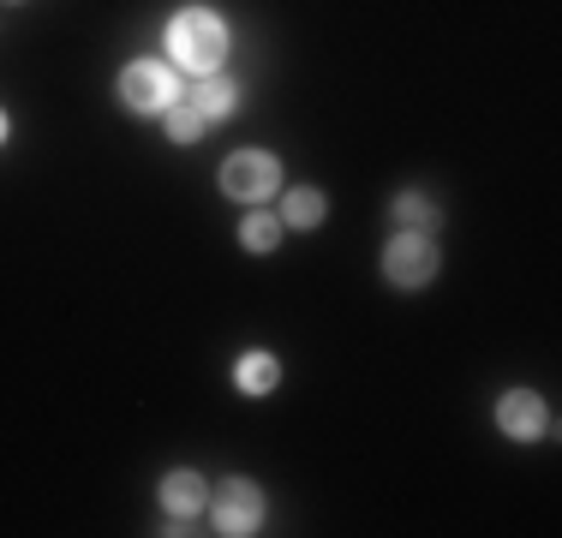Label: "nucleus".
Listing matches in <instances>:
<instances>
[{
	"mask_svg": "<svg viewBox=\"0 0 562 538\" xmlns=\"http://www.w3.org/2000/svg\"><path fill=\"white\" fill-rule=\"evenodd\" d=\"M222 192L234 204H263V198L281 192V161L270 150H239L222 161Z\"/></svg>",
	"mask_w": 562,
	"mask_h": 538,
	"instance_id": "f03ea898",
	"label": "nucleus"
},
{
	"mask_svg": "<svg viewBox=\"0 0 562 538\" xmlns=\"http://www.w3.org/2000/svg\"><path fill=\"white\" fill-rule=\"evenodd\" d=\"M162 508H168V515H198V508H204V479L186 473V467H180V473H168L162 479Z\"/></svg>",
	"mask_w": 562,
	"mask_h": 538,
	"instance_id": "1a4fd4ad",
	"label": "nucleus"
},
{
	"mask_svg": "<svg viewBox=\"0 0 562 538\" xmlns=\"http://www.w3.org/2000/svg\"><path fill=\"white\" fill-rule=\"evenodd\" d=\"M437 264H443L437 239L413 234V227H401V234L390 239V251H383V276H390L395 288H425V281L437 276Z\"/></svg>",
	"mask_w": 562,
	"mask_h": 538,
	"instance_id": "20e7f679",
	"label": "nucleus"
},
{
	"mask_svg": "<svg viewBox=\"0 0 562 538\" xmlns=\"http://www.w3.org/2000/svg\"><path fill=\"white\" fill-rule=\"evenodd\" d=\"M198 132H204V114H198L192 102H173V108H168V138H173V144H192Z\"/></svg>",
	"mask_w": 562,
	"mask_h": 538,
	"instance_id": "ddd939ff",
	"label": "nucleus"
},
{
	"mask_svg": "<svg viewBox=\"0 0 562 538\" xmlns=\"http://www.w3.org/2000/svg\"><path fill=\"white\" fill-rule=\"evenodd\" d=\"M395 222H401V227H413V234H431V227L443 222V210H437V198H431V192H419V186H413V192H401V198H395Z\"/></svg>",
	"mask_w": 562,
	"mask_h": 538,
	"instance_id": "9d476101",
	"label": "nucleus"
},
{
	"mask_svg": "<svg viewBox=\"0 0 562 538\" xmlns=\"http://www.w3.org/2000/svg\"><path fill=\"white\" fill-rule=\"evenodd\" d=\"M120 102H126L132 114H168V108L180 102V85H173V72L162 60H132L126 72H120Z\"/></svg>",
	"mask_w": 562,
	"mask_h": 538,
	"instance_id": "7ed1b4c3",
	"label": "nucleus"
},
{
	"mask_svg": "<svg viewBox=\"0 0 562 538\" xmlns=\"http://www.w3.org/2000/svg\"><path fill=\"white\" fill-rule=\"evenodd\" d=\"M168 48H173V66L204 78V72H216L222 54H227V24L204 7H186L180 19L168 24Z\"/></svg>",
	"mask_w": 562,
	"mask_h": 538,
	"instance_id": "f257e3e1",
	"label": "nucleus"
},
{
	"mask_svg": "<svg viewBox=\"0 0 562 538\" xmlns=\"http://www.w3.org/2000/svg\"><path fill=\"white\" fill-rule=\"evenodd\" d=\"M0 144H7V114H0Z\"/></svg>",
	"mask_w": 562,
	"mask_h": 538,
	"instance_id": "4468645a",
	"label": "nucleus"
},
{
	"mask_svg": "<svg viewBox=\"0 0 562 538\" xmlns=\"http://www.w3.org/2000/svg\"><path fill=\"white\" fill-rule=\"evenodd\" d=\"M324 222V192L317 186H293L288 210H281V227H317Z\"/></svg>",
	"mask_w": 562,
	"mask_h": 538,
	"instance_id": "9b49d317",
	"label": "nucleus"
},
{
	"mask_svg": "<svg viewBox=\"0 0 562 538\" xmlns=\"http://www.w3.org/2000/svg\"><path fill=\"white\" fill-rule=\"evenodd\" d=\"M192 108H198L204 120L234 114V108H239V85H227L222 72H204V78H198V90H192Z\"/></svg>",
	"mask_w": 562,
	"mask_h": 538,
	"instance_id": "0eeeda50",
	"label": "nucleus"
},
{
	"mask_svg": "<svg viewBox=\"0 0 562 538\" xmlns=\"http://www.w3.org/2000/svg\"><path fill=\"white\" fill-rule=\"evenodd\" d=\"M210 515H216V533L246 538V533H258V520H263V491H258L251 479H222Z\"/></svg>",
	"mask_w": 562,
	"mask_h": 538,
	"instance_id": "39448f33",
	"label": "nucleus"
},
{
	"mask_svg": "<svg viewBox=\"0 0 562 538\" xmlns=\"http://www.w3.org/2000/svg\"><path fill=\"white\" fill-rule=\"evenodd\" d=\"M281 234H288V227H281V215L258 210V215H246V227H239V246L263 258V251H276V246H281Z\"/></svg>",
	"mask_w": 562,
	"mask_h": 538,
	"instance_id": "f8f14e48",
	"label": "nucleus"
},
{
	"mask_svg": "<svg viewBox=\"0 0 562 538\" xmlns=\"http://www.w3.org/2000/svg\"><path fill=\"white\" fill-rule=\"evenodd\" d=\"M234 383L246 389V395H270V389L281 383L276 354H239V359H234Z\"/></svg>",
	"mask_w": 562,
	"mask_h": 538,
	"instance_id": "6e6552de",
	"label": "nucleus"
},
{
	"mask_svg": "<svg viewBox=\"0 0 562 538\" xmlns=\"http://www.w3.org/2000/svg\"><path fill=\"white\" fill-rule=\"evenodd\" d=\"M497 425L508 430L515 442H527V437H544V401L532 395V389H508V395L497 401Z\"/></svg>",
	"mask_w": 562,
	"mask_h": 538,
	"instance_id": "423d86ee",
	"label": "nucleus"
}]
</instances>
